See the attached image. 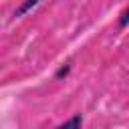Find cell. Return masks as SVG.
Masks as SVG:
<instances>
[{"label":"cell","mask_w":129,"mask_h":129,"mask_svg":"<svg viewBox=\"0 0 129 129\" xmlns=\"http://www.w3.org/2000/svg\"><path fill=\"white\" fill-rule=\"evenodd\" d=\"M38 2H40V0H24V2H22V4H20L16 10H14V18H20V16H24V14H26L28 10H32V8H34Z\"/></svg>","instance_id":"1"},{"label":"cell","mask_w":129,"mask_h":129,"mask_svg":"<svg viewBox=\"0 0 129 129\" xmlns=\"http://www.w3.org/2000/svg\"><path fill=\"white\" fill-rule=\"evenodd\" d=\"M81 123H83V119H81V115H75L73 119H69V121H64V123H60V127H81Z\"/></svg>","instance_id":"2"},{"label":"cell","mask_w":129,"mask_h":129,"mask_svg":"<svg viewBox=\"0 0 129 129\" xmlns=\"http://www.w3.org/2000/svg\"><path fill=\"white\" fill-rule=\"evenodd\" d=\"M125 26H129V8H125L119 16V28H125Z\"/></svg>","instance_id":"3"},{"label":"cell","mask_w":129,"mask_h":129,"mask_svg":"<svg viewBox=\"0 0 129 129\" xmlns=\"http://www.w3.org/2000/svg\"><path fill=\"white\" fill-rule=\"evenodd\" d=\"M69 73H71V64L67 62V64H62V67H60V69L54 73V77H56V79H62V77H67Z\"/></svg>","instance_id":"4"}]
</instances>
